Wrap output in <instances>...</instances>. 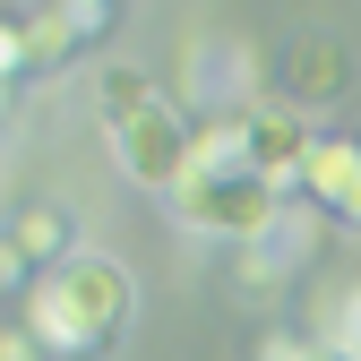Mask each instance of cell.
<instances>
[{"label":"cell","mask_w":361,"mask_h":361,"mask_svg":"<svg viewBox=\"0 0 361 361\" xmlns=\"http://www.w3.org/2000/svg\"><path fill=\"white\" fill-rule=\"evenodd\" d=\"M129 310H138L129 267H121L112 250H78L69 267H52V276L26 284L18 327L52 353V361H86V353H104V344L129 327Z\"/></svg>","instance_id":"obj_1"},{"label":"cell","mask_w":361,"mask_h":361,"mask_svg":"<svg viewBox=\"0 0 361 361\" xmlns=\"http://www.w3.org/2000/svg\"><path fill=\"white\" fill-rule=\"evenodd\" d=\"M172 224L198 241H276L284 215H276V180L241 172H190V190L172 198Z\"/></svg>","instance_id":"obj_2"},{"label":"cell","mask_w":361,"mask_h":361,"mask_svg":"<svg viewBox=\"0 0 361 361\" xmlns=\"http://www.w3.org/2000/svg\"><path fill=\"white\" fill-rule=\"evenodd\" d=\"M104 147H112L121 180H138V190H155V198H180V190H190V172H198V129H190V112H180L172 95L147 104L138 121L104 129Z\"/></svg>","instance_id":"obj_3"},{"label":"cell","mask_w":361,"mask_h":361,"mask_svg":"<svg viewBox=\"0 0 361 361\" xmlns=\"http://www.w3.org/2000/svg\"><path fill=\"white\" fill-rule=\"evenodd\" d=\"M104 26H112L104 0H69V9H9V18H0V69H9V78L61 69L78 43H95Z\"/></svg>","instance_id":"obj_4"},{"label":"cell","mask_w":361,"mask_h":361,"mask_svg":"<svg viewBox=\"0 0 361 361\" xmlns=\"http://www.w3.org/2000/svg\"><path fill=\"white\" fill-rule=\"evenodd\" d=\"M310 147H319V138H310V121L293 104H250V172L258 180H276V190L301 180L310 172Z\"/></svg>","instance_id":"obj_5"},{"label":"cell","mask_w":361,"mask_h":361,"mask_svg":"<svg viewBox=\"0 0 361 361\" xmlns=\"http://www.w3.org/2000/svg\"><path fill=\"white\" fill-rule=\"evenodd\" d=\"M69 258H78V215H69V207H26V215L9 224V276H18V284L52 276V267H69Z\"/></svg>","instance_id":"obj_6"},{"label":"cell","mask_w":361,"mask_h":361,"mask_svg":"<svg viewBox=\"0 0 361 361\" xmlns=\"http://www.w3.org/2000/svg\"><path fill=\"white\" fill-rule=\"evenodd\" d=\"M301 190H310V207H319V215L361 224V138H319V147H310Z\"/></svg>","instance_id":"obj_7"},{"label":"cell","mask_w":361,"mask_h":361,"mask_svg":"<svg viewBox=\"0 0 361 361\" xmlns=\"http://www.w3.org/2000/svg\"><path fill=\"white\" fill-rule=\"evenodd\" d=\"M344 78H353V61L336 52L327 35L284 43V86H293V104H336V95H344Z\"/></svg>","instance_id":"obj_8"},{"label":"cell","mask_w":361,"mask_h":361,"mask_svg":"<svg viewBox=\"0 0 361 361\" xmlns=\"http://www.w3.org/2000/svg\"><path fill=\"white\" fill-rule=\"evenodd\" d=\"M147 104H164V86H155L147 69H129V61L95 69V129H121V121H138Z\"/></svg>","instance_id":"obj_9"},{"label":"cell","mask_w":361,"mask_h":361,"mask_svg":"<svg viewBox=\"0 0 361 361\" xmlns=\"http://www.w3.org/2000/svg\"><path fill=\"white\" fill-rule=\"evenodd\" d=\"M319 344L344 353V361H361V284H336L319 301Z\"/></svg>","instance_id":"obj_10"},{"label":"cell","mask_w":361,"mask_h":361,"mask_svg":"<svg viewBox=\"0 0 361 361\" xmlns=\"http://www.w3.org/2000/svg\"><path fill=\"white\" fill-rule=\"evenodd\" d=\"M310 353H319V336H293V327L258 336V361H310Z\"/></svg>","instance_id":"obj_11"},{"label":"cell","mask_w":361,"mask_h":361,"mask_svg":"<svg viewBox=\"0 0 361 361\" xmlns=\"http://www.w3.org/2000/svg\"><path fill=\"white\" fill-rule=\"evenodd\" d=\"M310 361H344V353H327V344H319V353H310Z\"/></svg>","instance_id":"obj_12"}]
</instances>
